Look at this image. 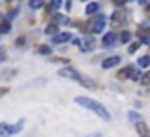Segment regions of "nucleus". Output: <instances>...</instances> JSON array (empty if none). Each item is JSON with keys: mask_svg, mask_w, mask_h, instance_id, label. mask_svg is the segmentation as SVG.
I'll use <instances>...</instances> for the list:
<instances>
[{"mask_svg": "<svg viewBox=\"0 0 150 137\" xmlns=\"http://www.w3.org/2000/svg\"><path fill=\"white\" fill-rule=\"evenodd\" d=\"M61 4H63V0H51L50 2V10H59Z\"/></svg>", "mask_w": 150, "mask_h": 137, "instance_id": "2eb2a0df", "label": "nucleus"}, {"mask_svg": "<svg viewBox=\"0 0 150 137\" xmlns=\"http://www.w3.org/2000/svg\"><path fill=\"white\" fill-rule=\"evenodd\" d=\"M120 40L124 42V44H125V42H129V40H131V33H129V31H124V33L120 34Z\"/></svg>", "mask_w": 150, "mask_h": 137, "instance_id": "4468645a", "label": "nucleus"}, {"mask_svg": "<svg viewBox=\"0 0 150 137\" xmlns=\"http://www.w3.org/2000/svg\"><path fill=\"white\" fill-rule=\"evenodd\" d=\"M23 122H25V120H19L15 126H8V124L0 122V137H8V135H13V133H17V131H21Z\"/></svg>", "mask_w": 150, "mask_h": 137, "instance_id": "f03ea898", "label": "nucleus"}, {"mask_svg": "<svg viewBox=\"0 0 150 137\" xmlns=\"http://www.w3.org/2000/svg\"><path fill=\"white\" fill-rule=\"evenodd\" d=\"M70 40V34L69 33H59L53 36V44H65V42Z\"/></svg>", "mask_w": 150, "mask_h": 137, "instance_id": "6e6552de", "label": "nucleus"}, {"mask_svg": "<svg viewBox=\"0 0 150 137\" xmlns=\"http://www.w3.org/2000/svg\"><path fill=\"white\" fill-rule=\"evenodd\" d=\"M114 42H116V33H106L105 36H103V46H105V48H110Z\"/></svg>", "mask_w": 150, "mask_h": 137, "instance_id": "0eeeda50", "label": "nucleus"}, {"mask_svg": "<svg viewBox=\"0 0 150 137\" xmlns=\"http://www.w3.org/2000/svg\"><path fill=\"white\" fill-rule=\"evenodd\" d=\"M8 2H10V0H8Z\"/></svg>", "mask_w": 150, "mask_h": 137, "instance_id": "bb28decb", "label": "nucleus"}, {"mask_svg": "<svg viewBox=\"0 0 150 137\" xmlns=\"http://www.w3.org/2000/svg\"><path fill=\"white\" fill-rule=\"evenodd\" d=\"M84 50H93V38H86V46Z\"/></svg>", "mask_w": 150, "mask_h": 137, "instance_id": "aec40b11", "label": "nucleus"}, {"mask_svg": "<svg viewBox=\"0 0 150 137\" xmlns=\"http://www.w3.org/2000/svg\"><path fill=\"white\" fill-rule=\"evenodd\" d=\"M129 118L131 120H141V116L137 114V112H129Z\"/></svg>", "mask_w": 150, "mask_h": 137, "instance_id": "4be33fe9", "label": "nucleus"}, {"mask_svg": "<svg viewBox=\"0 0 150 137\" xmlns=\"http://www.w3.org/2000/svg\"><path fill=\"white\" fill-rule=\"evenodd\" d=\"M137 133H139V137H150V130H148V126L143 122V120H137Z\"/></svg>", "mask_w": 150, "mask_h": 137, "instance_id": "39448f33", "label": "nucleus"}, {"mask_svg": "<svg viewBox=\"0 0 150 137\" xmlns=\"http://www.w3.org/2000/svg\"><path fill=\"white\" fill-rule=\"evenodd\" d=\"M38 53H42V55H50L51 48H50V46H40V48H38Z\"/></svg>", "mask_w": 150, "mask_h": 137, "instance_id": "dca6fc26", "label": "nucleus"}, {"mask_svg": "<svg viewBox=\"0 0 150 137\" xmlns=\"http://www.w3.org/2000/svg\"><path fill=\"white\" fill-rule=\"evenodd\" d=\"M76 103H78V105H82L84 109H88V111L95 112V114L99 116V118H103L105 122H110V114H108V111L103 107L99 101L91 99V97H76Z\"/></svg>", "mask_w": 150, "mask_h": 137, "instance_id": "f257e3e1", "label": "nucleus"}, {"mask_svg": "<svg viewBox=\"0 0 150 137\" xmlns=\"http://www.w3.org/2000/svg\"><path fill=\"white\" fill-rule=\"evenodd\" d=\"M131 74H133V67H125L118 72V78H120V80H125V78H131Z\"/></svg>", "mask_w": 150, "mask_h": 137, "instance_id": "9d476101", "label": "nucleus"}, {"mask_svg": "<svg viewBox=\"0 0 150 137\" xmlns=\"http://www.w3.org/2000/svg\"><path fill=\"white\" fill-rule=\"evenodd\" d=\"M124 23H125V17H124V13H118V11H116V13L112 15V27L116 29V27L124 25Z\"/></svg>", "mask_w": 150, "mask_h": 137, "instance_id": "1a4fd4ad", "label": "nucleus"}, {"mask_svg": "<svg viewBox=\"0 0 150 137\" xmlns=\"http://www.w3.org/2000/svg\"><path fill=\"white\" fill-rule=\"evenodd\" d=\"M59 74H61V76H65V78H72V80H78V82L82 80V74L78 72V70H74V69H61V70H59Z\"/></svg>", "mask_w": 150, "mask_h": 137, "instance_id": "20e7f679", "label": "nucleus"}, {"mask_svg": "<svg viewBox=\"0 0 150 137\" xmlns=\"http://www.w3.org/2000/svg\"><path fill=\"white\" fill-rule=\"evenodd\" d=\"M139 67H150V55H143L139 59Z\"/></svg>", "mask_w": 150, "mask_h": 137, "instance_id": "f8f14e48", "label": "nucleus"}, {"mask_svg": "<svg viewBox=\"0 0 150 137\" xmlns=\"http://www.w3.org/2000/svg\"><path fill=\"white\" fill-rule=\"evenodd\" d=\"M44 6V0H30V8L33 10H40Z\"/></svg>", "mask_w": 150, "mask_h": 137, "instance_id": "ddd939ff", "label": "nucleus"}, {"mask_svg": "<svg viewBox=\"0 0 150 137\" xmlns=\"http://www.w3.org/2000/svg\"><path fill=\"white\" fill-rule=\"evenodd\" d=\"M57 25H53V23H51V25H48V29H46V33H48V34H55V33H57Z\"/></svg>", "mask_w": 150, "mask_h": 137, "instance_id": "a211bd4d", "label": "nucleus"}, {"mask_svg": "<svg viewBox=\"0 0 150 137\" xmlns=\"http://www.w3.org/2000/svg\"><path fill=\"white\" fill-rule=\"evenodd\" d=\"M97 11H99V4L97 2H91V4L86 6V13L88 15H93V13H97Z\"/></svg>", "mask_w": 150, "mask_h": 137, "instance_id": "9b49d317", "label": "nucleus"}, {"mask_svg": "<svg viewBox=\"0 0 150 137\" xmlns=\"http://www.w3.org/2000/svg\"><path fill=\"white\" fill-rule=\"evenodd\" d=\"M137 50H139V44H137V42H133V44L129 46V53H135Z\"/></svg>", "mask_w": 150, "mask_h": 137, "instance_id": "412c9836", "label": "nucleus"}, {"mask_svg": "<svg viewBox=\"0 0 150 137\" xmlns=\"http://www.w3.org/2000/svg\"><path fill=\"white\" fill-rule=\"evenodd\" d=\"M120 55H112V57H106L105 61H103V69H112V67H116L118 63H120Z\"/></svg>", "mask_w": 150, "mask_h": 137, "instance_id": "423d86ee", "label": "nucleus"}, {"mask_svg": "<svg viewBox=\"0 0 150 137\" xmlns=\"http://www.w3.org/2000/svg\"><path fill=\"white\" fill-rule=\"evenodd\" d=\"M11 29V25H10V21H4L2 25H0V33H8V31Z\"/></svg>", "mask_w": 150, "mask_h": 137, "instance_id": "f3484780", "label": "nucleus"}, {"mask_svg": "<svg viewBox=\"0 0 150 137\" xmlns=\"http://www.w3.org/2000/svg\"><path fill=\"white\" fill-rule=\"evenodd\" d=\"M114 4H116V6H122V4H125V0H112Z\"/></svg>", "mask_w": 150, "mask_h": 137, "instance_id": "393cba45", "label": "nucleus"}, {"mask_svg": "<svg viewBox=\"0 0 150 137\" xmlns=\"http://www.w3.org/2000/svg\"><path fill=\"white\" fill-rule=\"evenodd\" d=\"M4 59H6V53H4V50H0V63H2Z\"/></svg>", "mask_w": 150, "mask_h": 137, "instance_id": "b1692460", "label": "nucleus"}, {"mask_svg": "<svg viewBox=\"0 0 150 137\" xmlns=\"http://www.w3.org/2000/svg\"><path fill=\"white\" fill-rule=\"evenodd\" d=\"M8 92H10V89H8V88H0V97H4V95H6Z\"/></svg>", "mask_w": 150, "mask_h": 137, "instance_id": "5701e85b", "label": "nucleus"}, {"mask_svg": "<svg viewBox=\"0 0 150 137\" xmlns=\"http://www.w3.org/2000/svg\"><path fill=\"white\" fill-rule=\"evenodd\" d=\"M105 15H97L95 19L91 21V25H89V31H91L93 34H99V33H103V29H105Z\"/></svg>", "mask_w": 150, "mask_h": 137, "instance_id": "7ed1b4c3", "label": "nucleus"}, {"mask_svg": "<svg viewBox=\"0 0 150 137\" xmlns=\"http://www.w3.org/2000/svg\"><path fill=\"white\" fill-rule=\"evenodd\" d=\"M139 2H146V0H139Z\"/></svg>", "mask_w": 150, "mask_h": 137, "instance_id": "a878e982", "label": "nucleus"}, {"mask_svg": "<svg viewBox=\"0 0 150 137\" xmlns=\"http://www.w3.org/2000/svg\"><path fill=\"white\" fill-rule=\"evenodd\" d=\"M141 82H143L144 86H148V84H150V70H148V72H144V74H143V78H141Z\"/></svg>", "mask_w": 150, "mask_h": 137, "instance_id": "6ab92c4d", "label": "nucleus"}]
</instances>
